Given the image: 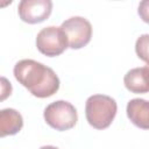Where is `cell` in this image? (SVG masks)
Instances as JSON below:
<instances>
[{
    "instance_id": "obj_10",
    "label": "cell",
    "mask_w": 149,
    "mask_h": 149,
    "mask_svg": "<svg viewBox=\"0 0 149 149\" xmlns=\"http://www.w3.org/2000/svg\"><path fill=\"white\" fill-rule=\"evenodd\" d=\"M135 51L140 59L149 64V34H143L136 40Z\"/></svg>"
},
{
    "instance_id": "obj_11",
    "label": "cell",
    "mask_w": 149,
    "mask_h": 149,
    "mask_svg": "<svg viewBox=\"0 0 149 149\" xmlns=\"http://www.w3.org/2000/svg\"><path fill=\"white\" fill-rule=\"evenodd\" d=\"M137 13L143 22L149 23V0H143L140 2Z\"/></svg>"
},
{
    "instance_id": "obj_7",
    "label": "cell",
    "mask_w": 149,
    "mask_h": 149,
    "mask_svg": "<svg viewBox=\"0 0 149 149\" xmlns=\"http://www.w3.org/2000/svg\"><path fill=\"white\" fill-rule=\"evenodd\" d=\"M126 88L132 93L149 92V64L129 70L123 78Z\"/></svg>"
},
{
    "instance_id": "obj_1",
    "label": "cell",
    "mask_w": 149,
    "mask_h": 149,
    "mask_svg": "<svg viewBox=\"0 0 149 149\" xmlns=\"http://www.w3.org/2000/svg\"><path fill=\"white\" fill-rule=\"evenodd\" d=\"M15 79L34 97L48 98L59 88V78L55 71L34 59H21L14 65Z\"/></svg>"
},
{
    "instance_id": "obj_4",
    "label": "cell",
    "mask_w": 149,
    "mask_h": 149,
    "mask_svg": "<svg viewBox=\"0 0 149 149\" xmlns=\"http://www.w3.org/2000/svg\"><path fill=\"white\" fill-rule=\"evenodd\" d=\"M36 48L48 57H56L69 48V42L61 27L49 26L38 31L36 36Z\"/></svg>"
},
{
    "instance_id": "obj_2",
    "label": "cell",
    "mask_w": 149,
    "mask_h": 149,
    "mask_svg": "<svg viewBox=\"0 0 149 149\" xmlns=\"http://www.w3.org/2000/svg\"><path fill=\"white\" fill-rule=\"evenodd\" d=\"M118 111L116 101L105 94H93L85 104V116L90 126L95 129H105L111 126Z\"/></svg>"
},
{
    "instance_id": "obj_9",
    "label": "cell",
    "mask_w": 149,
    "mask_h": 149,
    "mask_svg": "<svg viewBox=\"0 0 149 149\" xmlns=\"http://www.w3.org/2000/svg\"><path fill=\"white\" fill-rule=\"evenodd\" d=\"M23 126L22 115L14 108H5L0 111V136L17 134Z\"/></svg>"
},
{
    "instance_id": "obj_8",
    "label": "cell",
    "mask_w": 149,
    "mask_h": 149,
    "mask_svg": "<svg viewBox=\"0 0 149 149\" xmlns=\"http://www.w3.org/2000/svg\"><path fill=\"white\" fill-rule=\"evenodd\" d=\"M127 116L133 125L141 129H149V101L135 98L127 104Z\"/></svg>"
},
{
    "instance_id": "obj_6",
    "label": "cell",
    "mask_w": 149,
    "mask_h": 149,
    "mask_svg": "<svg viewBox=\"0 0 149 149\" xmlns=\"http://www.w3.org/2000/svg\"><path fill=\"white\" fill-rule=\"evenodd\" d=\"M52 10L50 0H22L17 6L20 19L29 24H35L47 20Z\"/></svg>"
},
{
    "instance_id": "obj_5",
    "label": "cell",
    "mask_w": 149,
    "mask_h": 149,
    "mask_svg": "<svg viewBox=\"0 0 149 149\" xmlns=\"http://www.w3.org/2000/svg\"><path fill=\"white\" fill-rule=\"evenodd\" d=\"M66 35L69 48L81 49L87 45L92 37V26L88 20L81 16H72L61 24Z\"/></svg>"
},
{
    "instance_id": "obj_13",
    "label": "cell",
    "mask_w": 149,
    "mask_h": 149,
    "mask_svg": "<svg viewBox=\"0 0 149 149\" xmlns=\"http://www.w3.org/2000/svg\"><path fill=\"white\" fill-rule=\"evenodd\" d=\"M40 149H58V148L57 147H54V146H43Z\"/></svg>"
},
{
    "instance_id": "obj_3",
    "label": "cell",
    "mask_w": 149,
    "mask_h": 149,
    "mask_svg": "<svg viewBox=\"0 0 149 149\" xmlns=\"http://www.w3.org/2000/svg\"><path fill=\"white\" fill-rule=\"evenodd\" d=\"M43 118L47 125L58 132L73 128L78 121L77 109L71 102L65 100H57L49 104L43 112Z\"/></svg>"
},
{
    "instance_id": "obj_12",
    "label": "cell",
    "mask_w": 149,
    "mask_h": 149,
    "mask_svg": "<svg viewBox=\"0 0 149 149\" xmlns=\"http://www.w3.org/2000/svg\"><path fill=\"white\" fill-rule=\"evenodd\" d=\"M1 83H2V91H1V100H5L6 99V97H8V95H10V92H12V85H10V83H8L7 81V79L5 78V77H2L1 78Z\"/></svg>"
}]
</instances>
